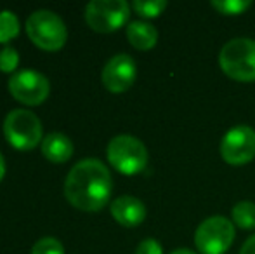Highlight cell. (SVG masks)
Instances as JSON below:
<instances>
[{
  "label": "cell",
  "instance_id": "1",
  "mask_svg": "<svg viewBox=\"0 0 255 254\" xmlns=\"http://www.w3.org/2000/svg\"><path fill=\"white\" fill-rule=\"evenodd\" d=\"M113 190L111 174L98 159L77 162L64 180V197L73 207L85 213L101 211Z\"/></svg>",
  "mask_w": 255,
  "mask_h": 254
},
{
  "label": "cell",
  "instance_id": "2",
  "mask_svg": "<svg viewBox=\"0 0 255 254\" xmlns=\"http://www.w3.org/2000/svg\"><path fill=\"white\" fill-rule=\"evenodd\" d=\"M221 70L238 82L255 80V40L245 37L226 42L219 54Z\"/></svg>",
  "mask_w": 255,
  "mask_h": 254
},
{
  "label": "cell",
  "instance_id": "3",
  "mask_svg": "<svg viewBox=\"0 0 255 254\" xmlns=\"http://www.w3.org/2000/svg\"><path fill=\"white\" fill-rule=\"evenodd\" d=\"M26 33L37 47L44 51H59L68 38L64 21L47 9L35 10L26 19Z\"/></svg>",
  "mask_w": 255,
  "mask_h": 254
},
{
  "label": "cell",
  "instance_id": "4",
  "mask_svg": "<svg viewBox=\"0 0 255 254\" xmlns=\"http://www.w3.org/2000/svg\"><path fill=\"white\" fill-rule=\"evenodd\" d=\"M106 155L110 164L122 174H139L148 166V150L144 143L130 134L115 136L108 143Z\"/></svg>",
  "mask_w": 255,
  "mask_h": 254
},
{
  "label": "cell",
  "instance_id": "5",
  "mask_svg": "<svg viewBox=\"0 0 255 254\" xmlns=\"http://www.w3.org/2000/svg\"><path fill=\"white\" fill-rule=\"evenodd\" d=\"M3 134L9 145L21 152L33 150L38 143L44 141L40 119L33 112L24 108H17L7 113L3 120Z\"/></svg>",
  "mask_w": 255,
  "mask_h": 254
},
{
  "label": "cell",
  "instance_id": "6",
  "mask_svg": "<svg viewBox=\"0 0 255 254\" xmlns=\"http://www.w3.org/2000/svg\"><path fill=\"white\" fill-rule=\"evenodd\" d=\"M130 7L125 0H92L85 7V21L94 31L111 33L128 21Z\"/></svg>",
  "mask_w": 255,
  "mask_h": 254
},
{
  "label": "cell",
  "instance_id": "7",
  "mask_svg": "<svg viewBox=\"0 0 255 254\" xmlns=\"http://www.w3.org/2000/svg\"><path fill=\"white\" fill-rule=\"evenodd\" d=\"M235 241V225L224 216L207 218L195 234V244L202 254H224Z\"/></svg>",
  "mask_w": 255,
  "mask_h": 254
},
{
  "label": "cell",
  "instance_id": "8",
  "mask_svg": "<svg viewBox=\"0 0 255 254\" xmlns=\"http://www.w3.org/2000/svg\"><path fill=\"white\" fill-rule=\"evenodd\" d=\"M7 84H9V92L12 94V98L26 106L42 105L51 92L49 78L31 68L17 70L14 75H10Z\"/></svg>",
  "mask_w": 255,
  "mask_h": 254
},
{
  "label": "cell",
  "instance_id": "9",
  "mask_svg": "<svg viewBox=\"0 0 255 254\" xmlns=\"http://www.w3.org/2000/svg\"><path fill=\"white\" fill-rule=\"evenodd\" d=\"M221 157L231 166H243L255 157V131L249 126H236L228 131L221 143Z\"/></svg>",
  "mask_w": 255,
  "mask_h": 254
},
{
  "label": "cell",
  "instance_id": "10",
  "mask_svg": "<svg viewBox=\"0 0 255 254\" xmlns=\"http://www.w3.org/2000/svg\"><path fill=\"white\" fill-rule=\"evenodd\" d=\"M137 77L135 61L128 54H117L103 68L101 80L110 92H125L134 85Z\"/></svg>",
  "mask_w": 255,
  "mask_h": 254
},
{
  "label": "cell",
  "instance_id": "11",
  "mask_svg": "<svg viewBox=\"0 0 255 254\" xmlns=\"http://www.w3.org/2000/svg\"><path fill=\"white\" fill-rule=\"evenodd\" d=\"M111 216L122 227H139L146 218V206L132 195H122L111 202Z\"/></svg>",
  "mask_w": 255,
  "mask_h": 254
},
{
  "label": "cell",
  "instance_id": "12",
  "mask_svg": "<svg viewBox=\"0 0 255 254\" xmlns=\"http://www.w3.org/2000/svg\"><path fill=\"white\" fill-rule=\"evenodd\" d=\"M42 153L47 160L54 164H63L73 155V143L66 134L61 132H51L42 141Z\"/></svg>",
  "mask_w": 255,
  "mask_h": 254
},
{
  "label": "cell",
  "instance_id": "13",
  "mask_svg": "<svg viewBox=\"0 0 255 254\" xmlns=\"http://www.w3.org/2000/svg\"><path fill=\"white\" fill-rule=\"evenodd\" d=\"M127 38L139 51H149L156 45L158 31L146 21H132L127 26Z\"/></svg>",
  "mask_w": 255,
  "mask_h": 254
},
{
  "label": "cell",
  "instance_id": "14",
  "mask_svg": "<svg viewBox=\"0 0 255 254\" xmlns=\"http://www.w3.org/2000/svg\"><path fill=\"white\" fill-rule=\"evenodd\" d=\"M233 221L243 230H254L255 228V204L243 200L233 207Z\"/></svg>",
  "mask_w": 255,
  "mask_h": 254
},
{
  "label": "cell",
  "instance_id": "15",
  "mask_svg": "<svg viewBox=\"0 0 255 254\" xmlns=\"http://www.w3.org/2000/svg\"><path fill=\"white\" fill-rule=\"evenodd\" d=\"M19 33V19L12 10H0V44H7Z\"/></svg>",
  "mask_w": 255,
  "mask_h": 254
},
{
  "label": "cell",
  "instance_id": "16",
  "mask_svg": "<svg viewBox=\"0 0 255 254\" xmlns=\"http://www.w3.org/2000/svg\"><path fill=\"white\" fill-rule=\"evenodd\" d=\"M132 9L142 17H158L167 9V2L165 0H135L132 2Z\"/></svg>",
  "mask_w": 255,
  "mask_h": 254
},
{
  "label": "cell",
  "instance_id": "17",
  "mask_svg": "<svg viewBox=\"0 0 255 254\" xmlns=\"http://www.w3.org/2000/svg\"><path fill=\"white\" fill-rule=\"evenodd\" d=\"M210 5L221 14L236 16V14L245 12L252 5V2L250 0H214V2H210Z\"/></svg>",
  "mask_w": 255,
  "mask_h": 254
},
{
  "label": "cell",
  "instance_id": "18",
  "mask_svg": "<svg viewBox=\"0 0 255 254\" xmlns=\"http://www.w3.org/2000/svg\"><path fill=\"white\" fill-rule=\"evenodd\" d=\"M19 64V56H17V51L10 45H5V47L0 51V71L3 73H16V68Z\"/></svg>",
  "mask_w": 255,
  "mask_h": 254
},
{
  "label": "cell",
  "instance_id": "19",
  "mask_svg": "<svg viewBox=\"0 0 255 254\" xmlns=\"http://www.w3.org/2000/svg\"><path fill=\"white\" fill-rule=\"evenodd\" d=\"M31 254H64V248L57 239L54 237H44L35 242Z\"/></svg>",
  "mask_w": 255,
  "mask_h": 254
},
{
  "label": "cell",
  "instance_id": "20",
  "mask_svg": "<svg viewBox=\"0 0 255 254\" xmlns=\"http://www.w3.org/2000/svg\"><path fill=\"white\" fill-rule=\"evenodd\" d=\"M135 254H163L161 244L154 239H146L135 249Z\"/></svg>",
  "mask_w": 255,
  "mask_h": 254
},
{
  "label": "cell",
  "instance_id": "21",
  "mask_svg": "<svg viewBox=\"0 0 255 254\" xmlns=\"http://www.w3.org/2000/svg\"><path fill=\"white\" fill-rule=\"evenodd\" d=\"M240 254H255V235L247 239L245 244H243V248H242V251H240Z\"/></svg>",
  "mask_w": 255,
  "mask_h": 254
},
{
  "label": "cell",
  "instance_id": "22",
  "mask_svg": "<svg viewBox=\"0 0 255 254\" xmlns=\"http://www.w3.org/2000/svg\"><path fill=\"white\" fill-rule=\"evenodd\" d=\"M3 176H5V160H3L2 153H0V181L3 180Z\"/></svg>",
  "mask_w": 255,
  "mask_h": 254
},
{
  "label": "cell",
  "instance_id": "23",
  "mask_svg": "<svg viewBox=\"0 0 255 254\" xmlns=\"http://www.w3.org/2000/svg\"><path fill=\"white\" fill-rule=\"evenodd\" d=\"M170 254H196V253L191 251V249H175V251Z\"/></svg>",
  "mask_w": 255,
  "mask_h": 254
}]
</instances>
